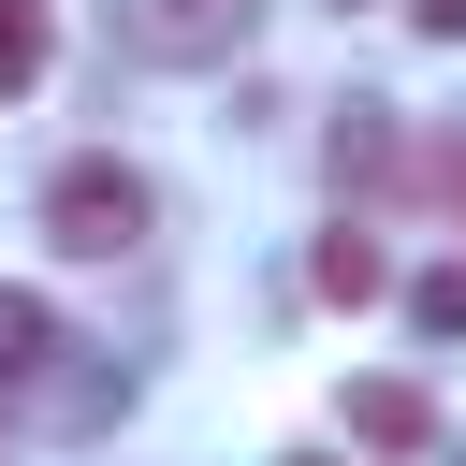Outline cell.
Here are the masks:
<instances>
[{"label": "cell", "mask_w": 466, "mask_h": 466, "mask_svg": "<svg viewBox=\"0 0 466 466\" xmlns=\"http://www.w3.org/2000/svg\"><path fill=\"white\" fill-rule=\"evenodd\" d=\"M44 233H58L73 262H116V248H146V175H131V160H58V189H44Z\"/></svg>", "instance_id": "obj_1"}, {"label": "cell", "mask_w": 466, "mask_h": 466, "mask_svg": "<svg viewBox=\"0 0 466 466\" xmlns=\"http://www.w3.org/2000/svg\"><path fill=\"white\" fill-rule=\"evenodd\" d=\"M248 15H262V0H116L131 58H233V44H248Z\"/></svg>", "instance_id": "obj_2"}, {"label": "cell", "mask_w": 466, "mask_h": 466, "mask_svg": "<svg viewBox=\"0 0 466 466\" xmlns=\"http://www.w3.org/2000/svg\"><path fill=\"white\" fill-rule=\"evenodd\" d=\"M350 437H364V451H422V437H437V408H422L408 379H350Z\"/></svg>", "instance_id": "obj_3"}, {"label": "cell", "mask_w": 466, "mask_h": 466, "mask_svg": "<svg viewBox=\"0 0 466 466\" xmlns=\"http://www.w3.org/2000/svg\"><path fill=\"white\" fill-rule=\"evenodd\" d=\"M306 277H320L335 306H379V291H393V262H379L364 233H320V262H306Z\"/></svg>", "instance_id": "obj_4"}, {"label": "cell", "mask_w": 466, "mask_h": 466, "mask_svg": "<svg viewBox=\"0 0 466 466\" xmlns=\"http://www.w3.org/2000/svg\"><path fill=\"white\" fill-rule=\"evenodd\" d=\"M44 364H58V320L29 291H0V379H44Z\"/></svg>", "instance_id": "obj_5"}, {"label": "cell", "mask_w": 466, "mask_h": 466, "mask_svg": "<svg viewBox=\"0 0 466 466\" xmlns=\"http://www.w3.org/2000/svg\"><path fill=\"white\" fill-rule=\"evenodd\" d=\"M44 73V0H0V102Z\"/></svg>", "instance_id": "obj_6"}, {"label": "cell", "mask_w": 466, "mask_h": 466, "mask_svg": "<svg viewBox=\"0 0 466 466\" xmlns=\"http://www.w3.org/2000/svg\"><path fill=\"white\" fill-rule=\"evenodd\" d=\"M408 320H422V335H466V262H437V277L408 291Z\"/></svg>", "instance_id": "obj_7"}, {"label": "cell", "mask_w": 466, "mask_h": 466, "mask_svg": "<svg viewBox=\"0 0 466 466\" xmlns=\"http://www.w3.org/2000/svg\"><path fill=\"white\" fill-rule=\"evenodd\" d=\"M408 29L422 44H466V0H408Z\"/></svg>", "instance_id": "obj_8"}]
</instances>
